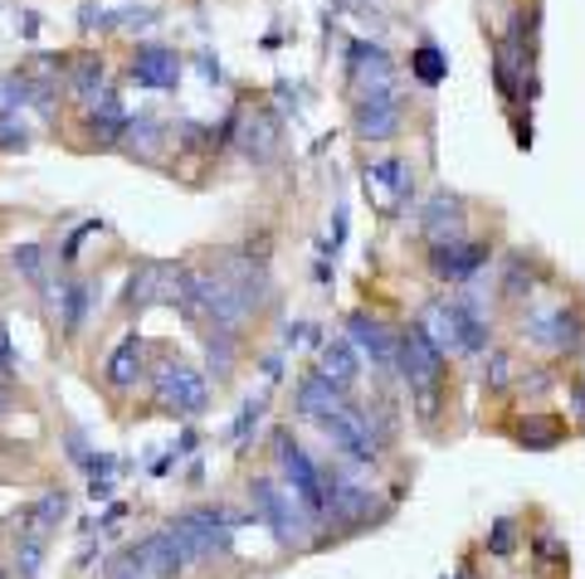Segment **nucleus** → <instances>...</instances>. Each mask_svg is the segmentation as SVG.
Returning <instances> with one entry per match:
<instances>
[{"label": "nucleus", "instance_id": "obj_13", "mask_svg": "<svg viewBox=\"0 0 585 579\" xmlns=\"http://www.w3.org/2000/svg\"><path fill=\"white\" fill-rule=\"evenodd\" d=\"M137 556H142V565H146L152 575L171 579V575H181V570L191 565V546L181 540L176 526H166V531H156V536H146V540H142Z\"/></svg>", "mask_w": 585, "mask_h": 579}, {"label": "nucleus", "instance_id": "obj_27", "mask_svg": "<svg viewBox=\"0 0 585 579\" xmlns=\"http://www.w3.org/2000/svg\"><path fill=\"white\" fill-rule=\"evenodd\" d=\"M211 365H215L219 380H225L229 365H235V351H229V331H211Z\"/></svg>", "mask_w": 585, "mask_h": 579}, {"label": "nucleus", "instance_id": "obj_19", "mask_svg": "<svg viewBox=\"0 0 585 579\" xmlns=\"http://www.w3.org/2000/svg\"><path fill=\"white\" fill-rule=\"evenodd\" d=\"M103 375H107V385H117V390H132V385H137V375H142V337H127V341H122V347L107 355Z\"/></svg>", "mask_w": 585, "mask_h": 579}, {"label": "nucleus", "instance_id": "obj_1", "mask_svg": "<svg viewBox=\"0 0 585 579\" xmlns=\"http://www.w3.org/2000/svg\"><path fill=\"white\" fill-rule=\"evenodd\" d=\"M424 337L434 341L439 351H459V355H479L488 347V322L473 312L469 302H430L420 317Z\"/></svg>", "mask_w": 585, "mask_h": 579}, {"label": "nucleus", "instance_id": "obj_25", "mask_svg": "<svg viewBox=\"0 0 585 579\" xmlns=\"http://www.w3.org/2000/svg\"><path fill=\"white\" fill-rule=\"evenodd\" d=\"M127 137H132V146H142L146 156L156 152V137H162V127H156V117L152 113H137L127 122Z\"/></svg>", "mask_w": 585, "mask_h": 579}, {"label": "nucleus", "instance_id": "obj_12", "mask_svg": "<svg viewBox=\"0 0 585 579\" xmlns=\"http://www.w3.org/2000/svg\"><path fill=\"white\" fill-rule=\"evenodd\" d=\"M361 142H390L400 137V97L386 93V97H361L357 103V117H351Z\"/></svg>", "mask_w": 585, "mask_h": 579}, {"label": "nucleus", "instance_id": "obj_29", "mask_svg": "<svg viewBox=\"0 0 585 579\" xmlns=\"http://www.w3.org/2000/svg\"><path fill=\"white\" fill-rule=\"evenodd\" d=\"M414 73H420V83H439V73H444V59H439L434 49H420V54H414Z\"/></svg>", "mask_w": 585, "mask_h": 579}, {"label": "nucleus", "instance_id": "obj_28", "mask_svg": "<svg viewBox=\"0 0 585 579\" xmlns=\"http://www.w3.org/2000/svg\"><path fill=\"white\" fill-rule=\"evenodd\" d=\"M24 142H30V132L20 127V117L16 113H0V146H6V152H20Z\"/></svg>", "mask_w": 585, "mask_h": 579}, {"label": "nucleus", "instance_id": "obj_2", "mask_svg": "<svg viewBox=\"0 0 585 579\" xmlns=\"http://www.w3.org/2000/svg\"><path fill=\"white\" fill-rule=\"evenodd\" d=\"M396 365H400V375H406L410 394L420 400V410L430 414V410H434V400H439V380H444V351H439L434 341L424 337V327H420V322H414V327L406 331V337H400Z\"/></svg>", "mask_w": 585, "mask_h": 579}, {"label": "nucleus", "instance_id": "obj_22", "mask_svg": "<svg viewBox=\"0 0 585 579\" xmlns=\"http://www.w3.org/2000/svg\"><path fill=\"white\" fill-rule=\"evenodd\" d=\"M49 258H44V249L40 244H16V249H10V268H16L20 278H30V282H44V273H49Z\"/></svg>", "mask_w": 585, "mask_h": 579}, {"label": "nucleus", "instance_id": "obj_21", "mask_svg": "<svg viewBox=\"0 0 585 579\" xmlns=\"http://www.w3.org/2000/svg\"><path fill=\"white\" fill-rule=\"evenodd\" d=\"M127 122H132V113L117 103V93H107L103 103H93V107H89V127H93V137H98V142L122 137V132H127Z\"/></svg>", "mask_w": 585, "mask_h": 579}, {"label": "nucleus", "instance_id": "obj_9", "mask_svg": "<svg viewBox=\"0 0 585 579\" xmlns=\"http://www.w3.org/2000/svg\"><path fill=\"white\" fill-rule=\"evenodd\" d=\"M430 268H434V278H444V282H469L488 268V244L459 239V244H444V249H430Z\"/></svg>", "mask_w": 585, "mask_h": 579}, {"label": "nucleus", "instance_id": "obj_30", "mask_svg": "<svg viewBox=\"0 0 585 579\" xmlns=\"http://www.w3.org/2000/svg\"><path fill=\"white\" fill-rule=\"evenodd\" d=\"M507 375H512V361H507V351H493V371H488V385H503Z\"/></svg>", "mask_w": 585, "mask_h": 579}, {"label": "nucleus", "instance_id": "obj_23", "mask_svg": "<svg viewBox=\"0 0 585 579\" xmlns=\"http://www.w3.org/2000/svg\"><path fill=\"white\" fill-rule=\"evenodd\" d=\"M89 307H93V288L89 282H73L64 292V331H79L83 317H89Z\"/></svg>", "mask_w": 585, "mask_h": 579}, {"label": "nucleus", "instance_id": "obj_5", "mask_svg": "<svg viewBox=\"0 0 585 579\" xmlns=\"http://www.w3.org/2000/svg\"><path fill=\"white\" fill-rule=\"evenodd\" d=\"M156 400H162V410H171V414H201L205 404H211V385H205V375L191 371V365L166 361L162 371H156Z\"/></svg>", "mask_w": 585, "mask_h": 579}, {"label": "nucleus", "instance_id": "obj_4", "mask_svg": "<svg viewBox=\"0 0 585 579\" xmlns=\"http://www.w3.org/2000/svg\"><path fill=\"white\" fill-rule=\"evenodd\" d=\"M254 511H259V521H268V531H274L284 546H298L302 536H308V521L312 516L298 507V497L284 487V483H274V477H254Z\"/></svg>", "mask_w": 585, "mask_h": 579}, {"label": "nucleus", "instance_id": "obj_24", "mask_svg": "<svg viewBox=\"0 0 585 579\" xmlns=\"http://www.w3.org/2000/svg\"><path fill=\"white\" fill-rule=\"evenodd\" d=\"M64 516H69V497H64V492H49L40 507L30 511V526H34V531H49V526H59Z\"/></svg>", "mask_w": 585, "mask_h": 579}, {"label": "nucleus", "instance_id": "obj_32", "mask_svg": "<svg viewBox=\"0 0 585 579\" xmlns=\"http://www.w3.org/2000/svg\"><path fill=\"white\" fill-rule=\"evenodd\" d=\"M10 410V400H6V390H0V414H6Z\"/></svg>", "mask_w": 585, "mask_h": 579}, {"label": "nucleus", "instance_id": "obj_7", "mask_svg": "<svg viewBox=\"0 0 585 579\" xmlns=\"http://www.w3.org/2000/svg\"><path fill=\"white\" fill-rule=\"evenodd\" d=\"M527 341H536L542 351H581V341H585V331H581V317L571 312V307H536V312L527 317Z\"/></svg>", "mask_w": 585, "mask_h": 579}, {"label": "nucleus", "instance_id": "obj_20", "mask_svg": "<svg viewBox=\"0 0 585 579\" xmlns=\"http://www.w3.org/2000/svg\"><path fill=\"white\" fill-rule=\"evenodd\" d=\"M69 89H73V97H83V103H103L107 93V69H103V59H93V54H83L79 64H73V79H69Z\"/></svg>", "mask_w": 585, "mask_h": 579}, {"label": "nucleus", "instance_id": "obj_8", "mask_svg": "<svg viewBox=\"0 0 585 579\" xmlns=\"http://www.w3.org/2000/svg\"><path fill=\"white\" fill-rule=\"evenodd\" d=\"M347 79H351V89H357V103H361V97L396 93V64H390V54L381 44H357V49H351Z\"/></svg>", "mask_w": 585, "mask_h": 579}, {"label": "nucleus", "instance_id": "obj_3", "mask_svg": "<svg viewBox=\"0 0 585 579\" xmlns=\"http://www.w3.org/2000/svg\"><path fill=\"white\" fill-rule=\"evenodd\" d=\"M274 448H278V467H284V487L298 497V507L308 511L312 521H322V516H327V477H322V467L302 453V443L292 434H278Z\"/></svg>", "mask_w": 585, "mask_h": 579}, {"label": "nucleus", "instance_id": "obj_6", "mask_svg": "<svg viewBox=\"0 0 585 579\" xmlns=\"http://www.w3.org/2000/svg\"><path fill=\"white\" fill-rule=\"evenodd\" d=\"M171 526H176L181 540L191 546V560H211V556H225V550H229V526H235V516L205 507V511L176 516Z\"/></svg>", "mask_w": 585, "mask_h": 579}, {"label": "nucleus", "instance_id": "obj_31", "mask_svg": "<svg viewBox=\"0 0 585 579\" xmlns=\"http://www.w3.org/2000/svg\"><path fill=\"white\" fill-rule=\"evenodd\" d=\"M0 365H10V341H6V331H0Z\"/></svg>", "mask_w": 585, "mask_h": 579}, {"label": "nucleus", "instance_id": "obj_17", "mask_svg": "<svg viewBox=\"0 0 585 579\" xmlns=\"http://www.w3.org/2000/svg\"><path fill=\"white\" fill-rule=\"evenodd\" d=\"M239 152L249 156V162H274V152H278V117L274 113H244Z\"/></svg>", "mask_w": 585, "mask_h": 579}, {"label": "nucleus", "instance_id": "obj_10", "mask_svg": "<svg viewBox=\"0 0 585 579\" xmlns=\"http://www.w3.org/2000/svg\"><path fill=\"white\" fill-rule=\"evenodd\" d=\"M292 404H298L302 418H312V424H322V418H332L337 410H347V390L337 385V380H327L322 371H308L298 380V394H292Z\"/></svg>", "mask_w": 585, "mask_h": 579}, {"label": "nucleus", "instance_id": "obj_15", "mask_svg": "<svg viewBox=\"0 0 585 579\" xmlns=\"http://www.w3.org/2000/svg\"><path fill=\"white\" fill-rule=\"evenodd\" d=\"M424 234H430V249H444V244L463 239V200L449 190H439L430 205H424Z\"/></svg>", "mask_w": 585, "mask_h": 579}, {"label": "nucleus", "instance_id": "obj_18", "mask_svg": "<svg viewBox=\"0 0 585 579\" xmlns=\"http://www.w3.org/2000/svg\"><path fill=\"white\" fill-rule=\"evenodd\" d=\"M317 371H322L327 380H337V385H341V390H347V385H351V380H357V375H361V351H357V347H351V341H347V337H337V341H327V347H322V351H317Z\"/></svg>", "mask_w": 585, "mask_h": 579}, {"label": "nucleus", "instance_id": "obj_11", "mask_svg": "<svg viewBox=\"0 0 585 579\" xmlns=\"http://www.w3.org/2000/svg\"><path fill=\"white\" fill-rule=\"evenodd\" d=\"M347 341L357 347L361 355H371L376 365H396V351H400V337L390 331L381 317H366V312H351L347 317Z\"/></svg>", "mask_w": 585, "mask_h": 579}, {"label": "nucleus", "instance_id": "obj_26", "mask_svg": "<svg viewBox=\"0 0 585 579\" xmlns=\"http://www.w3.org/2000/svg\"><path fill=\"white\" fill-rule=\"evenodd\" d=\"M503 292L507 298H522V292H532V268H527V258H512L507 263V278H503Z\"/></svg>", "mask_w": 585, "mask_h": 579}, {"label": "nucleus", "instance_id": "obj_14", "mask_svg": "<svg viewBox=\"0 0 585 579\" xmlns=\"http://www.w3.org/2000/svg\"><path fill=\"white\" fill-rule=\"evenodd\" d=\"M132 79H137L142 89H176V83H181V59H176V49H166V44H142L137 54H132Z\"/></svg>", "mask_w": 585, "mask_h": 579}, {"label": "nucleus", "instance_id": "obj_16", "mask_svg": "<svg viewBox=\"0 0 585 579\" xmlns=\"http://www.w3.org/2000/svg\"><path fill=\"white\" fill-rule=\"evenodd\" d=\"M366 190L376 195L386 209H396V205H406L410 200V190H414V176H410V166L406 162H376V166H366Z\"/></svg>", "mask_w": 585, "mask_h": 579}]
</instances>
